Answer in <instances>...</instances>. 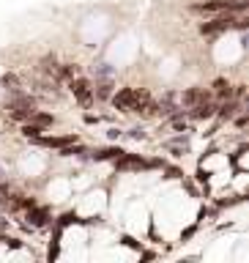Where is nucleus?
Returning <instances> with one entry per match:
<instances>
[{
	"mask_svg": "<svg viewBox=\"0 0 249 263\" xmlns=\"http://www.w3.org/2000/svg\"><path fill=\"white\" fill-rule=\"evenodd\" d=\"M189 110H192V115H195V118H211L213 115V105H211V102L195 105V107H189Z\"/></svg>",
	"mask_w": 249,
	"mask_h": 263,
	"instance_id": "9",
	"label": "nucleus"
},
{
	"mask_svg": "<svg viewBox=\"0 0 249 263\" xmlns=\"http://www.w3.org/2000/svg\"><path fill=\"white\" fill-rule=\"evenodd\" d=\"M6 110H8V115L17 118V121H28L30 112L36 110V102L30 99V96H14V99L6 105Z\"/></svg>",
	"mask_w": 249,
	"mask_h": 263,
	"instance_id": "2",
	"label": "nucleus"
},
{
	"mask_svg": "<svg viewBox=\"0 0 249 263\" xmlns=\"http://www.w3.org/2000/svg\"><path fill=\"white\" fill-rule=\"evenodd\" d=\"M121 148H99V151H93V159H118L121 157Z\"/></svg>",
	"mask_w": 249,
	"mask_h": 263,
	"instance_id": "10",
	"label": "nucleus"
},
{
	"mask_svg": "<svg viewBox=\"0 0 249 263\" xmlns=\"http://www.w3.org/2000/svg\"><path fill=\"white\" fill-rule=\"evenodd\" d=\"M203 102H211V94L206 88H189L184 94V105L186 107H195V105H203Z\"/></svg>",
	"mask_w": 249,
	"mask_h": 263,
	"instance_id": "4",
	"label": "nucleus"
},
{
	"mask_svg": "<svg viewBox=\"0 0 249 263\" xmlns=\"http://www.w3.org/2000/svg\"><path fill=\"white\" fill-rule=\"evenodd\" d=\"M110 71H113V69H110V63H101L99 69H96V74H101V77H110Z\"/></svg>",
	"mask_w": 249,
	"mask_h": 263,
	"instance_id": "13",
	"label": "nucleus"
},
{
	"mask_svg": "<svg viewBox=\"0 0 249 263\" xmlns=\"http://www.w3.org/2000/svg\"><path fill=\"white\" fill-rule=\"evenodd\" d=\"M39 146H47V148H66L71 146V143H77V137L74 135H66V137H33Z\"/></svg>",
	"mask_w": 249,
	"mask_h": 263,
	"instance_id": "5",
	"label": "nucleus"
},
{
	"mask_svg": "<svg viewBox=\"0 0 249 263\" xmlns=\"http://www.w3.org/2000/svg\"><path fill=\"white\" fill-rule=\"evenodd\" d=\"M129 135H131V137H134V140H145V132H142V129H140V126H137V129H131Z\"/></svg>",
	"mask_w": 249,
	"mask_h": 263,
	"instance_id": "14",
	"label": "nucleus"
},
{
	"mask_svg": "<svg viewBox=\"0 0 249 263\" xmlns=\"http://www.w3.org/2000/svg\"><path fill=\"white\" fill-rule=\"evenodd\" d=\"M55 77H58V80H74V77H77V66H71V63L55 66Z\"/></svg>",
	"mask_w": 249,
	"mask_h": 263,
	"instance_id": "8",
	"label": "nucleus"
},
{
	"mask_svg": "<svg viewBox=\"0 0 249 263\" xmlns=\"http://www.w3.org/2000/svg\"><path fill=\"white\" fill-rule=\"evenodd\" d=\"M28 123H33V126H39V129H44V126H52V115H47V112H39V110H33V112H30V118H28Z\"/></svg>",
	"mask_w": 249,
	"mask_h": 263,
	"instance_id": "7",
	"label": "nucleus"
},
{
	"mask_svg": "<svg viewBox=\"0 0 249 263\" xmlns=\"http://www.w3.org/2000/svg\"><path fill=\"white\" fill-rule=\"evenodd\" d=\"M113 105L124 112H156V105L151 102L148 91H137V88H121L113 96Z\"/></svg>",
	"mask_w": 249,
	"mask_h": 263,
	"instance_id": "1",
	"label": "nucleus"
},
{
	"mask_svg": "<svg viewBox=\"0 0 249 263\" xmlns=\"http://www.w3.org/2000/svg\"><path fill=\"white\" fill-rule=\"evenodd\" d=\"M28 219H30V225H36V228H42V225H47L49 222V211L47 209H39V206H30L28 209Z\"/></svg>",
	"mask_w": 249,
	"mask_h": 263,
	"instance_id": "6",
	"label": "nucleus"
},
{
	"mask_svg": "<svg viewBox=\"0 0 249 263\" xmlns=\"http://www.w3.org/2000/svg\"><path fill=\"white\" fill-rule=\"evenodd\" d=\"M3 85H6V88H11L14 94L19 91V82H17V77H14V74H6V77H3Z\"/></svg>",
	"mask_w": 249,
	"mask_h": 263,
	"instance_id": "12",
	"label": "nucleus"
},
{
	"mask_svg": "<svg viewBox=\"0 0 249 263\" xmlns=\"http://www.w3.org/2000/svg\"><path fill=\"white\" fill-rule=\"evenodd\" d=\"M0 175H3V170H0Z\"/></svg>",
	"mask_w": 249,
	"mask_h": 263,
	"instance_id": "15",
	"label": "nucleus"
},
{
	"mask_svg": "<svg viewBox=\"0 0 249 263\" xmlns=\"http://www.w3.org/2000/svg\"><path fill=\"white\" fill-rule=\"evenodd\" d=\"M93 96H99V99H107V96H110V82H101L99 88H93Z\"/></svg>",
	"mask_w": 249,
	"mask_h": 263,
	"instance_id": "11",
	"label": "nucleus"
},
{
	"mask_svg": "<svg viewBox=\"0 0 249 263\" xmlns=\"http://www.w3.org/2000/svg\"><path fill=\"white\" fill-rule=\"evenodd\" d=\"M69 88H71V94H74V99H77L83 107H90V105H93V88H90L88 80H83V77H74V80H69Z\"/></svg>",
	"mask_w": 249,
	"mask_h": 263,
	"instance_id": "3",
	"label": "nucleus"
}]
</instances>
